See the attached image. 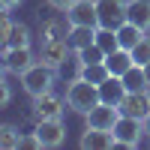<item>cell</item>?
I'll return each instance as SVG.
<instances>
[{
    "instance_id": "cell-22",
    "label": "cell",
    "mask_w": 150,
    "mask_h": 150,
    "mask_svg": "<svg viewBox=\"0 0 150 150\" xmlns=\"http://www.w3.org/2000/svg\"><path fill=\"white\" fill-rule=\"evenodd\" d=\"M78 69H81L84 78H87V81H93V84H102L108 75H111L105 63H87V66H78Z\"/></svg>"
},
{
    "instance_id": "cell-29",
    "label": "cell",
    "mask_w": 150,
    "mask_h": 150,
    "mask_svg": "<svg viewBox=\"0 0 150 150\" xmlns=\"http://www.w3.org/2000/svg\"><path fill=\"white\" fill-rule=\"evenodd\" d=\"M45 3L51 6V9H57V12H66V9L75 3V0H45Z\"/></svg>"
},
{
    "instance_id": "cell-7",
    "label": "cell",
    "mask_w": 150,
    "mask_h": 150,
    "mask_svg": "<svg viewBox=\"0 0 150 150\" xmlns=\"http://www.w3.org/2000/svg\"><path fill=\"white\" fill-rule=\"evenodd\" d=\"M36 138L42 141V147H60L66 141V126L60 117H48V120H36Z\"/></svg>"
},
{
    "instance_id": "cell-27",
    "label": "cell",
    "mask_w": 150,
    "mask_h": 150,
    "mask_svg": "<svg viewBox=\"0 0 150 150\" xmlns=\"http://www.w3.org/2000/svg\"><path fill=\"white\" fill-rule=\"evenodd\" d=\"M9 102H12V90H9V84L0 78V108H6Z\"/></svg>"
},
{
    "instance_id": "cell-26",
    "label": "cell",
    "mask_w": 150,
    "mask_h": 150,
    "mask_svg": "<svg viewBox=\"0 0 150 150\" xmlns=\"http://www.w3.org/2000/svg\"><path fill=\"white\" fill-rule=\"evenodd\" d=\"M9 33H12V21L9 18H0V48L9 45Z\"/></svg>"
},
{
    "instance_id": "cell-25",
    "label": "cell",
    "mask_w": 150,
    "mask_h": 150,
    "mask_svg": "<svg viewBox=\"0 0 150 150\" xmlns=\"http://www.w3.org/2000/svg\"><path fill=\"white\" fill-rule=\"evenodd\" d=\"M9 45H30V30H27V24H12Z\"/></svg>"
},
{
    "instance_id": "cell-24",
    "label": "cell",
    "mask_w": 150,
    "mask_h": 150,
    "mask_svg": "<svg viewBox=\"0 0 150 150\" xmlns=\"http://www.w3.org/2000/svg\"><path fill=\"white\" fill-rule=\"evenodd\" d=\"M132 60L138 66H150V36H144V39L132 48Z\"/></svg>"
},
{
    "instance_id": "cell-33",
    "label": "cell",
    "mask_w": 150,
    "mask_h": 150,
    "mask_svg": "<svg viewBox=\"0 0 150 150\" xmlns=\"http://www.w3.org/2000/svg\"><path fill=\"white\" fill-rule=\"evenodd\" d=\"M3 69H6V66H3V57H0V78H3Z\"/></svg>"
},
{
    "instance_id": "cell-3",
    "label": "cell",
    "mask_w": 150,
    "mask_h": 150,
    "mask_svg": "<svg viewBox=\"0 0 150 150\" xmlns=\"http://www.w3.org/2000/svg\"><path fill=\"white\" fill-rule=\"evenodd\" d=\"M114 138L120 147H138L141 144V135H144V123L138 117H129V114H120V120L114 123Z\"/></svg>"
},
{
    "instance_id": "cell-16",
    "label": "cell",
    "mask_w": 150,
    "mask_h": 150,
    "mask_svg": "<svg viewBox=\"0 0 150 150\" xmlns=\"http://www.w3.org/2000/svg\"><path fill=\"white\" fill-rule=\"evenodd\" d=\"M144 33H147V30H141L138 24H132V21H123L120 27H117V42H120V48L132 51V48H135V45H138V42L144 39Z\"/></svg>"
},
{
    "instance_id": "cell-11",
    "label": "cell",
    "mask_w": 150,
    "mask_h": 150,
    "mask_svg": "<svg viewBox=\"0 0 150 150\" xmlns=\"http://www.w3.org/2000/svg\"><path fill=\"white\" fill-rule=\"evenodd\" d=\"M120 114H129V117H138V120H144L147 114H150V96L147 93H132V90H126V96L120 99Z\"/></svg>"
},
{
    "instance_id": "cell-32",
    "label": "cell",
    "mask_w": 150,
    "mask_h": 150,
    "mask_svg": "<svg viewBox=\"0 0 150 150\" xmlns=\"http://www.w3.org/2000/svg\"><path fill=\"white\" fill-rule=\"evenodd\" d=\"M3 3H6V6H9V9H15V6H18V3H21V0H3Z\"/></svg>"
},
{
    "instance_id": "cell-10",
    "label": "cell",
    "mask_w": 150,
    "mask_h": 150,
    "mask_svg": "<svg viewBox=\"0 0 150 150\" xmlns=\"http://www.w3.org/2000/svg\"><path fill=\"white\" fill-rule=\"evenodd\" d=\"M63 114V99L54 96L51 90L42 96H33V117L36 120H48V117H60Z\"/></svg>"
},
{
    "instance_id": "cell-12",
    "label": "cell",
    "mask_w": 150,
    "mask_h": 150,
    "mask_svg": "<svg viewBox=\"0 0 150 150\" xmlns=\"http://www.w3.org/2000/svg\"><path fill=\"white\" fill-rule=\"evenodd\" d=\"M114 144H117V138H114L111 129H90L87 126V132L81 135V147L84 150H111Z\"/></svg>"
},
{
    "instance_id": "cell-4",
    "label": "cell",
    "mask_w": 150,
    "mask_h": 150,
    "mask_svg": "<svg viewBox=\"0 0 150 150\" xmlns=\"http://www.w3.org/2000/svg\"><path fill=\"white\" fill-rule=\"evenodd\" d=\"M3 57V66H6V72H12V75H24L36 60H33V51H30V45H6V51L0 54Z\"/></svg>"
},
{
    "instance_id": "cell-21",
    "label": "cell",
    "mask_w": 150,
    "mask_h": 150,
    "mask_svg": "<svg viewBox=\"0 0 150 150\" xmlns=\"http://www.w3.org/2000/svg\"><path fill=\"white\" fill-rule=\"evenodd\" d=\"M75 54H78V66H87V63H105V51H102L96 42L87 45V48H81V51H75Z\"/></svg>"
},
{
    "instance_id": "cell-13",
    "label": "cell",
    "mask_w": 150,
    "mask_h": 150,
    "mask_svg": "<svg viewBox=\"0 0 150 150\" xmlns=\"http://www.w3.org/2000/svg\"><path fill=\"white\" fill-rule=\"evenodd\" d=\"M123 78V87L132 93H147L150 90V75H147V66H138V63H132L126 72L120 75Z\"/></svg>"
},
{
    "instance_id": "cell-2",
    "label": "cell",
    "mask_w": 150,
    "mask_h": 150,
    "mask_svg": "<svg viewBox=\"0 0 150 150\" xmlns=\"http://www.w3.org/2000/svg\"><path fill=\"white\" fill-rule=\"evenodd\" d=\"M54 81H57V69L48 66V63H42V60H36V63L21 75V87H24L30 96H42V93H48V90L54 87Z\"/></svg>"
},
{
    "instance_id": "cell-23",
    "label": "cell",
    "mask_w": 150,
    "mask_h": 150,
    "mask_svg": "<svg viewBox=\"0 0 150 150\" xmlns=\"http://www.w3.org/2000/svg\"><path fill=\"white\" fill-rule=\"evenodd\" d=\"M69 30L63 27V21H45L42 24V39H66Z\"/></svg>"
},
{
    "instance_id": "cell-34",
    "label": "cell",
    "mask_w": 150,
    "mask_h": 150,
    "mask_svg": "<svg viewBox=\"0 0 150 150\" xmlns=\"http://www.w3.org/2000/svg\"><path fill=\"white\" fill-rule=\"evenodd\" d=\"M147 96H150V90H147Z\"/></svg>"
},
{
    "instance_id": "cell-1",
    "label": "cell",
    "mask_w": 150,
    "mask_h": 150,
    "mask_svg": "<svg viewBox=\"0 0 150 150\" xmlns=\"http://www.w3.org/2000/svg\"><path fill=\"white\" fill-rule=\"evenodd\" d=\"M102 99H99V84H93V81H87L84 75H78L75 81H69V87H66V105L75 111V114H87L93 105H99Z\"/></svg>"
},
{
    "instance_id": "cell-30",
    "label": "cell",
    "mask_w": 150,
    "mask_h": 150,
    "mask_svg": "<svg viewBox=\"0 0 150 150\" xmlns=\"http://www.w3.org/2000/svg\"><path fill=\"white\" fill-rule=\"evenodd\" d=\"M0 18H9V6L3 3V0H0Z\"/></svg>"
},
{
    "instance_id": "cell-31",
    "label": "cell",
    "mask_w": 150,
    "mask_h": 150,
    "mask_svg": "<svg viewBox=\"0 0 150 150\" xmlns=\"http://www.w3.org/2000/svg\"><path fill=\"white\" fill-rule=\"evenodd\" d=\"M141 123H144V135H150V114H147V117H144Z\"/></svg>"
},
{
    "instance_id": "cell-15",
    "label": "cell",
    "mask_w": 150,
    "mask_h": 150,
    "mask_svg": "<svg viewBox=\"0 0 150 150\" xmlns=\"http://www.w3.org/2000/svg\"><path fill=\"white\" fill-rule=\"evenodd\" d=\"M126 21L150 30V0H126Z\"/></svg>"
},
{
    "instance_id": "cell-14",
    "label": "cell",
    "mask_w": 150,
    "mask_h": 150,
    "mask_svg": "<svg viewBox=\"0 0 150 150\" xmlns=\"http://www.w3.org/2000/svg\"><path fill=\"white\" fill-rule=\"evenodd\" d=\"M126 96V87H123V78L120 75H108V78L99 84V99L108 105H120V99Z\"/></svg>"
},
{
    "instance_id": "cell-17",
    "label": "cell",
    "mask_w": 150,
    "mask_h": 150,
    "mask_svg": "<svg viewBox=\"0 0 150 150\" xmlns=\"http://www.w3.org/2000/svg\"><path fill=\"white\" fill-rule=\"evenodd\" d=\"M132 63H135V60H132V51H126V48H114L111 54H105V66H108L111 75H123Z\"/></svg>"
},
{
    "instance_id": "cell-6",
    "label": "cell",
    "mask_w": 150,
    "mask_h": 150,
    "mask_svg": "<svg viewBox=\"0 0 150 150\" xmlns=\"http://www.w3.org/2000/svg\"><path fill=\"white\" fill-rule=\"evenodd\" d=\"M96 15H99V27L117 30L126 21V0H96Z\"/></svg>"
},
{
    "instance_id": "cell-8",
    "label": "cell",
    "mask_w": 150,
    "mask_h": 150,
    "mask_svg": "<svg viewBox=\"0 0 150 150\" xmlns=\"http://www.w3.org/2000/svg\"><path fill=\"white\" fill-rule=\"evenodd\" d=\"M84 120H87L90 129H114V123L120 120V108L108 105V102H99V105H93L84 114Z\"/></svg>"
},
{
    "instance_id": "cell-18",
    "label": "cell",
    "mask_w": 150,
    "mask_h": 150,
    "mask_svg": "<svg viewBox=\"0 0 150 150\" xmlns=\"http://www.w3.org/2000/svg\"><path fill=\"white\" fill-rule=\"evenodd\" d=\"M66 39L72 45V51H81V48H87V45L96 42V27H69Z\"/></svg>"
},
{
    "instance_id": "cell-20",
    "label": "cell",
    "mask_w": 150,
    "mask_h": 150,
    "mask_svg": "<svg viewBox=\"0 0 150 150\" xmlns=\"http://www.w3.org/2000/svg\"><path fill=\"white\" fill-rule=\"evenodd\" d=\"M96 45L102 48L105 54H111L114 48H120V42H117V30H111V27H96Z\"/></svg>"
},
{
    "instance_id": "cell-19",
    "label": "cell",
    "mask_w": 150,
    "mask_h": 150,
    "mask_svg": "<svg viewBox=\"0 0 150 150\" xmlns=\"http://www.w3.org/2000/svg\"><path fill=\"white\" fill-rule=\"evenodd\" d=\"M18 144H21V132L12 123H3L0 126V150H18Z\"/></svg>"
},
{
    "instance_id": "cell-5",
    "label": "cell",
    "mask_w": 150,
    "mask_h": 150,
    "mask_svg": "<svg viewBox=\"0 0 150 150\" xmlns=\"http://www.w3.org/2000/svg\"><path fill=\"white\" fill-rule=\"evenodd\" d=\"M66 21H69V27H99L96 0H75L66 9Z\"/></svg>"
},
{
    "instance_id": "cell-28",
    "label": "cell",
    "mask_w": 150,
    "mask_h": 150,
    "mask_svg": "<svg viewBox=\"0 0 150 150\" xmlns=\"http://www.w3.org/2000/svg\"><path fill=\"white\" fill-rule=\"evenodd\" d=\"M18 147H27V150H36V147H42V141L36 138V132L33 135H21V144Z\"/></svg>"
},
{
    "instance_id": "cell-9",
    "label": "cell",
    "mask_w": 150,
    "mask_h": 150,
    "mask_svg": "<svg viewBox=\"0 0 150 150\" xmlns=\"http://www.w3.org/2000/svg\"><path fill=\"white\" fill-rule=\"evenodd\" d=\"M69 51H72L69 39H42V51H39V60L57 69V66H63V63H66Z\"/></svg>"
}]
</instances>
